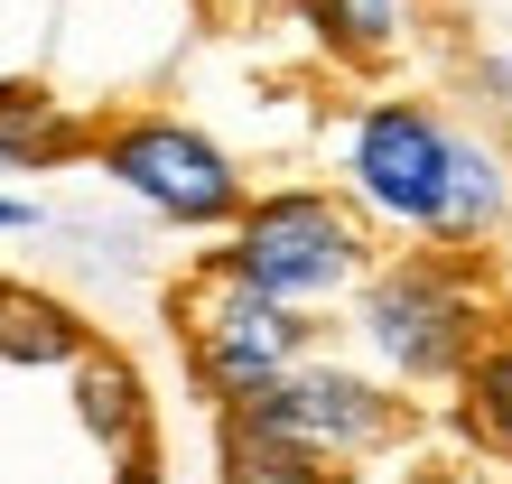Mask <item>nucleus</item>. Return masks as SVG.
<instances>
[{
  "mask_svg": "<svg viewBox=\"0 0 512 484\" xmlns=\"http://www.w3.org/2000/svg\"><path fill=\"white\" fill-rule=\"evenodd\" d=\"M494 317H503L494 270L466 242L401 252L364 280V345L401 382H466V363L494 345Z\"/></svg>",
  "mask_w": 512,
  "mask_h": 484,
  "instance_id": "f257e3e1",
  "label": "nucleus"
},
{
  "mask_svg": "<svg viewBox=\"0 0 512 484\" xmlns=\"http://www.w3.org/2000/svg\"><path fill=\"white\" fill-rule=\"evenodd\" d=\"M168 317H177V345H187L196 391H205L215 410H233V401H252V391H270L298 354H308V336H317L308 308H289V298L252 289L224 252L196 261V280L168 298Z\"/></svg>",
  "mask_w": 512,
  "mask_h": 484,
  "instance_id": "f03ea898",
  "label": "nucleus"
},
{
  "mask_svg": "<svg viewBox=\"0 0 512 484\" xmlns=\"http://www.w3.org/2000/svg\"><path fill=\"white\" fill-rule=\"evenodd\" d=\"M224 261L252 289L289 298V308H326V298L373 280V233L336 187H270V196H252L233 215Z\"/></svg>",
  "mask_w": 512,
  "mask_h": 484,
  "instance_id": "7ed1b4c3",
  "label": "nucleus"
},
{
  "mask_svg": "<svg viewBox=\"0 0 512 484\" xmlns=\"http://www.w3.org/2000/svg\"><path fill=\"white\" fill-rule=\"evenodd\" d=\"M94 159H103V177H122L149 215H168L177 233H233V215L252 205L233 149L215 131H196V121H177V112L103 121V131H94Z\"/></svg>",
  "mask_w": 512,
  "mask_h": 484,
  "instance_id": "20e7f679",
  "label": "nucleus"
},
{
  "mask_svg": "<svg viewBox=\"0 0 512 484\" xmlns=\"http://www.w3.org/2000/svg\"><path fill=\"white\" fill-rule=\"evenodd\" d=\"M447 168H457V131L429 112V103H364L354 112V140H345V187L364 215L401 224L429 242L438 233V205H447Z\"/></svg>",
  "mask_w": 512,
  "mask_h": 484,
  "instance_id": "39448f33",
  "label": "nucleus"
},
{
  "mask_svg": "<svg viewBox=\"0 0 512 484\" xmlns=\"http://www.w3.org/2000/svg\"><path fill=\"white\" fill-rule=\"evenodd\" d=\"M233 410H243L252 429H270V438H298V447H317V457H336V466L382 457V447L410 429V410L391 401L382 382L345 373V363H317V354H298L270 391H252V401H233Z\"/></svg>",
  "mask_w": 512,
  "mask_h": 484,
  "instance_id": "423d86ee",
  "label": "nucleus"
},
{
  "mask_svg": "<svg viewBox=\"0 0 512 484\" xmlns=\"http://www.w3.org/2000/svg\"><path fill=\"white\" fill-rule=\"evenodd\" d=\"M94 354V326H84L66 298H47V289H19V280H0V363H75Z\"/></svg>",
  "mask_w": 512,
  "mask_h": 484,
  "instance_id": "0eeeda50",
  "label": "nucleus"
},
{
  "mask_svg": "<svg viewBox=\"0 0 512 484\" xmlns=\"http://www.w3.org/2000/svg\"><path fill=\"white\" fill-rule=\"evenodd\" d=\"M94 149V131L38 94V84H0V168H56V159H84Z\"/></svg>",
  "mask_w": 512,
  "mask_h": 484,
  "instance_id": "6e6552de",
  "label": "nucleus"
},
{
  "mask_svg": "<svg viewBox=\"0 0 512 484\" xmlns=\"http://www.w3.org/2000/svg\"><path fill=\"white\" fill-rule=\"evenodd\" d=\"M215 484H345V466H336V457H317V447H298V438L252 429L243 410H224V457H215Z\"/></svg>",
  "mask_w": 512,
  "mask_h": 484,
  "instance_id": "1a4fd4ad",
  "label": "nucleus"
},
{
  "mask_svg": "<svg viewBox=\"0 0 512 484\" xmlns=\"http://www.w3.org/2000/svg\"><path fill=\"white\" fill-rule=\"evenodd\" d=\"M512 215V187H503V159L494 149H475V140H457V168H447V205H438V233L429 242H494V224Z\"/></svg>",
  "mask_w": 512,
  "mask_h": 484,
  "instance_id": "9d476101",
  "label": "nucleus"
},
{
  "mask_svg": "<svg viewBox=\"0 0 512 484\" xmlns=\"http://www.w3.org/2000/svg\"><path fill=\"white\" fill-rule=\"evenodd\" d=\"M75 401H84V429H94L112 457H122V447H149V401H140V373L122 354H84L75 363Z\"/></svg>",
  "mask_w": 512,
  "mask_h": 484,
  "instance_id": "9b49d317",
  "label": "nucleus"
},
{
  "mask_svg": "<svg viewBox=\"0 0 512 484\" xmlns=\"http://www.w3.org/2000/svg\"><path fill=\"white\" fill-rule=\"evenodd\" d=\"M298 19L317 28V47L336 66H391L401 56V0H298Z\"/></svg>",
  "mask_w": 512,
  "mask_h": 484,
  "instance_id": "f8f14e48",
  "label": "nucleus"
},
{
  "mask_svg": "<svg viewBox=\"0 0 512 484\" xmlns=\"http://www.w3.org/2000/svg\"><path fill=\"white\" fill-rule=\"evenodd\" d=\"M457 419H466V438H475V447L512 457V345H503V336L466 363V382H457Z\"/></svg>",
  "mask_w": 512,
  "mask_h": 484,
  "instance_id": "ddd939ff",
  "label": "nucleus"
},
{
  "mask_svg": "<svg viewBox=\"0 0 512 484\" xmlns=\"http://www.w3.org/2000/svg\"><path fill=\"white\" fill-rule=\"evenodd\" d=\"M112 484H159V438H149V447H122V457H112Z\"/></svg>",
  "mask_w": 512,
  "mask_h": 484,
  "instance_id": "4468645a",
  "label": "nucleus"
},
{
  "mask_svg": "<svg viewBox=\"0 0 512 484\" xmlns=\"http://www.w3.org/2000/svg\"><path fill=\"white\" fill-rule=\"evenodd\" d=\"M38 224V205H19V196H0V233H28Z\"/></svg>",
  "mask_w": 512,
  "mask_h": 484,
  "instance_id": "2eb2a0df",
  "label": "nucleus"
}]
</instances>
